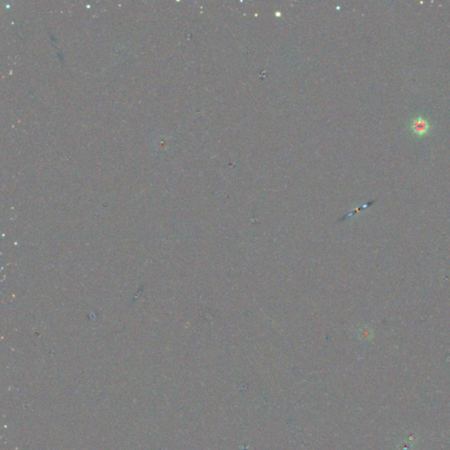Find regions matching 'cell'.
I'll return each instance as SVG.
<instances>
[{"mask_svg":"<svg viewBox=\"0 0 450 450\" xmlns=\"http://www.w3.org/2000/svg\"><path fill=\"white\" fill-rule=\"evenodd\" d=\"M431 128L428 120L423 117H417L411 121L410 129L415 136H423L429 133Z\"/></svg>","mask_w":450,"mask_h":450,"instance_id":"1","label":"cell"}]
</instances>
